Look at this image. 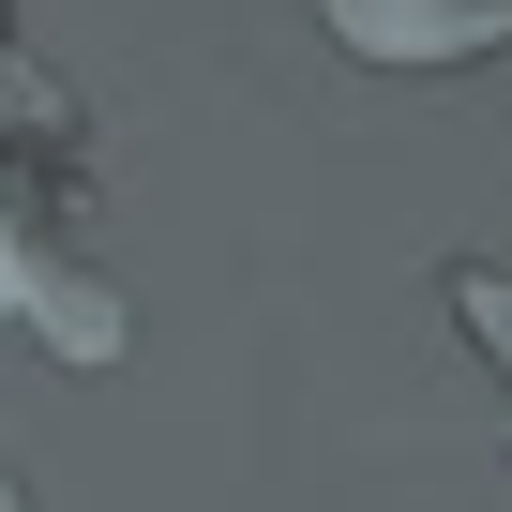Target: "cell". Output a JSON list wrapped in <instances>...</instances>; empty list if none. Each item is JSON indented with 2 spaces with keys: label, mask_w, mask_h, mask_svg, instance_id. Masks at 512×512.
<instances>
[{
  "label": "cell",
  "mask_w": 512,
  "mask_h": 512,
  "mask_svg": "<svg viewBox=\"0 0 512 512\" xmlns=\"http://www.w3.org/2000/svg\"><path fill=\"white\" fill-rule=\"evenodd\" d=\"M332 31L377 46V61H437V46H482L497 0H332Z\"/></svg>",
  "instance_id": "obj_1"
}]
</instances>
